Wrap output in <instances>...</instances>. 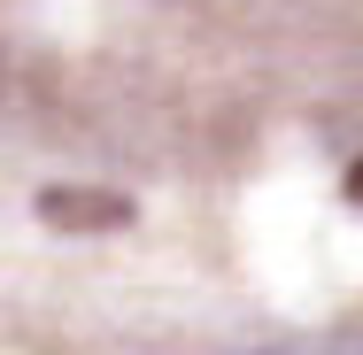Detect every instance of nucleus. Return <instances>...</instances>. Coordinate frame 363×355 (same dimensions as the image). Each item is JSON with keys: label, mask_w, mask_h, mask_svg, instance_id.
Listing matches in <instances>:
<instances>
[{"label": "nucleus", "mask_w": 363, "mask_h": 355, "mask_svg": "<svg viewBox=\"0 0 363 355\" xmlns=\"http://www.w3.org/2000/svg\"><path fill=\"white\" fill-rule=\"evenodd\" d=\"M39 216L55 232H124L132 224V201L124 193H93V186H47L39 193Z\"/></svg>", "instance_id": "obj_1"}, {"label": "nucleus", "mask_w": 363, "mask_h": 355, "mask_svg": "<svg viewBox=\"0 0 363 355\" xmlns=\"http://www.w3.org/2000/svg\"><path fill=\"white\" fill-rule=\"evenodd\" d=\"M348 193H356V201H363V162H356V170H348Z\"/></svg>", "instance_id": "obj_2"}]
</instances>
